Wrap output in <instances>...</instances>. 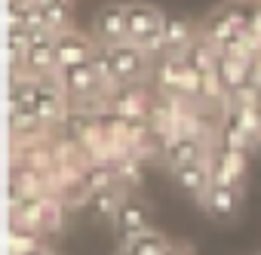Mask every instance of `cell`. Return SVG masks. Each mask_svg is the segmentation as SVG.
<instances>
[{
	"instance_id": "1",
	"label": "cell",
	"mask_w": 261,
	"mask_h": 255,
	"mask_svg": "<svg viewBox=\"0 0 261 255\" xmlns=\"http://www.w3.org/2000/svg\"><path fill=\"white\" fill-rule=\"evenodd\" d=\"M166 16L145 0H129L126 4V40L139 43L151 59L166 56V37H163Z\"/></svg>"
},
{
	"instance_id": "2",
	"label": "cell",
	"mask_w": 261,
	"mask_h": 255,
	"mask_svg": "<svg viewBox=\"0 0 261 255\" xmlns=\"http://www.w3.org/2000/svg\"><path fill=\"white\" fill-rule=\"evenodd\" d=\"M108 53H111V65H114L117 83H145V80H148L151 56H148L139 43L123 40V43L108 46Z\"/></svg>"
},
{
	"instance_id": "3",
	"label": "cell",
	"mask_w": 261,
	"mask_h": 255,
	"mask_svg": "<svg viewBox=\"0 0 261 255\" xmlns=\"http://www.w3.org/2000/svg\"><path fill=\"white\" fill-rule=\"evenodd\" d=\"M34 111L37 117L46 123V126H59L65 120V114L71 111V98L62 86V77L59 71L56 74H46V77H37V98H34Z\"/></svg>"
},
{
	"instance_id": "4",
	"label": "cell",
	"mask_w": 261,
	"mask_h": 255,
	"mask_svg": "<svg viewBox=\"0 0 261 255\" xmlns=\"http://www.w3.org/2000/svg\"><path fill=\"white\" fill-rule=\"evenodd\" d=\"M59 77H62V86L68 92L71 101H86V98H101V95H111V89L101 83L92 59L89 62H80V65H68V68H59Z\"/></svg>"
},
{
	"instance_id": "5",
	"label": "cell",
	"mask_w": 261,
	"mask_h": 255,
	"mask_svg": "<svg viewBox=\"0 0 261 255\" xmlns=\"http://www.w3.org/2000/svg\"><path fill=\"white\" fill-rule=\"evenodd\" d=\"M160 157H163V163H166L169 169H175V166H185V163L209 160V157H212V145H209V139L178 133V136H169V139L163 142Z\"/></svg>"
},
{
	"instance_id": "6",
	"label": "cell",
	"mask_w": 261,
	"mask_h": 255,
	"mask_svg": "<svg viewBox=\"0 0 261 255\" xmlns=\"http://www.w3.org/2000/svg\"><path fill=\"white\" fill-rule=\"evenodd\" d=\"M203 209L212 221H233L240 215V206H243V188L240 185H218L212 182L209 191L203 194Z\"/></svg>"
},
{
	"instance_id": "7",
	"label": "cell",
	"mask_w": 261,
	"mask_h": 255,
	"mask_svg": "<svg viewBox=\"0 0 261 255\" xmlns=\"http://www.w3.org/2000/svg\"><path fill=\"white\" fill-rule=\"evenodd\" d=\"M108 105H111V111H117V114L126 117V120H148L154 98L148 95L145 83H120V86L111 92Z\"/></svg>"
},
{
	"instance_id": "8",
	"label": "cell",
	"mask_w": 261,
	"mask_h": 255,
	"mask_svg": "<svg viewBox=\"0 0 261 255\" xmlns=\"http://www.w3.org/2000/svg\"><path fill=\"white\" fill-rule=\"evenodd\" d=\"M92 37L101 46H114V43L126 40V4H123V0H111V4H105L95 13Z\"/></svg>"
},
{
	"instance_id": "9",
	"label": "cell",
	"mask_w": 261,
	"mask_h": 255,
	"mask_svg": "<svg viewBox=\"0 0 261 255\" xmlns=\"http://www.w3.org/2000/svg\"><path fill=\"white\" fill-rule=\"evenodd\" d=\"M25 71L34 77H46L59 71V56H56V34L53 31H34L28 56H25Z\"/></svg>"
},
{
	"instance_id": "10",
	"label": "cell",
	"mask_w": 261,
	"mask_h": 255,
	"mask_svg": "<svg viewBox=\"0 0 261 255\" xmlns=\"http://www.w3.org/2000/svg\"><path fill=\"white\" fill-rule=\"evenodd\" d=\"M95 37H86L80 31H62L56 34V56H59V68H68V65H80V62H89L92 53H95Z\"/></svg>"
},
{
	"instance_id": "11",
	"label": "cell",
	"mask_w": 261,
	"mask_h": 255,
	"mask_svg": "<svg viewBox=\"0 0 261 255\" xmlns=\"http://www.w3.org/2000/svg\"><path fill=\"white\" fill-rule=\"evenodd\" d=\"M169 172H172V182H175L185 194H191L194 200H203V194H206V191H209V185H212L209 160L185 163V166H175V169H169Z\"/></svg>"
},
{
	"instance_id": "12",
	"label": "cell",
	"mask_w": 261,
	"mask_h": 255,
	"mask_svg": "<svg viewBox=\"0 0 261 255\" xmlns=\"http://www.w3.org/2000/svg\"><path fill=\"white\" fill-rule=\"evenodd\" d=\"M114 227H117V234H120L123 240L133 237V234L148 231V206H145L139 197H129V194H126V200H123V206H120V212H117V218H114Z\"/></svg>"
},
{
	"instance_id": "13",
	"label": "cell",
	"mask_w": 261,
	"mask_h": 255,
	"mask_svg": "<svg viewBox=\"0 0 261 255\" xmlns=\"http://www.w3.org/2000/svg\"><path fill=\"white\" fill-rule=\"evenodd\" d=\"M163 37H166V53L169 56H185V49L200 37V31L194 28V22H188L181 16H166Z\"/></svg>"
},
{
	"instance_id": "14",
	"label": "cell",
	"mask_w": 261,
	"mask_h": 255,
	"mask_svg": "<svg viewBox=\"0 0 261 255\" xmlns=\"http://www.w3.org/2000/svg\"><path fill=\"white\" fill-rule=\"evenodd\" d=\"M215 74L221 77V83H224V89H227V95H230L237 86H243V83L249 80V59L233 56V53H221V49H218Z\"/></svg>"
},
{
	"instance_id": "15",
	"label": "cell",
	"mask_w": 261,
	"mask_h": 255,
	"mask_svg": "<svg viewBox=\"0 0 261 255\" xmlns=\"http://www.w3.org/2000/svg\"><path fill=\"white\" fill-rule=\"evenodd\" d=\"M169 246H172V243H169L160 231L148 227V231H142V234L126 237L123 246H120V252H123V255H166Z\"/></svg>"
},
{
	"instance_id": "16",
	"label": "cell",
	"mask_w": 261,
	"mask_h": 255,
	"mask_svg": "<svg viewBox=\"0 0 261 255\" xmlns=\"http://www.w3.org/2000/svg\"><path fill=\"white\" fill-rule=\"evenodd\" d=\"M83 182L92 194L98 191H108V188H117L120 185V172H117V163L114 160H89L86 169H83Z\"/></svg>"
},
{
	"instance_id": "17",
	"label": "cell",
	"mask_w": 261,
	"mask_h": 255,
	"mask_svg": "<svg viewBox=\"0 0 261 255\" xmlns=\"http://www.w3.org/2000/svg\"><path fill=\"white\" fill-rule=\"evenodd\" d=\"M237 31H240V28H237V25H233V19L224 13V7H218V10H215L203 25H200V34H203L209 43H215L218 49H221V46H224Z\"/></svg>"
},
{
	"instance_id": "18",
	"label": "cell",
	"mask_w": 261,
	"mask_h": 255,
	"mask_svg": "<svg viewBox=\"0 0 261 255\" xmlns=\"http://www.w3.org/2000/svg\"><path fill=\"white\" fill-rule=\"evenodd\" d=\"M123 200H126V188L117 185V188H108V191L92 194V197H89V206H92V215H95L98 221H111V224H114V218H117Z\"/></svg>"
},
{
	"instance_id": "19",
	"label": "cell",
	"mask_w": 261,
	"mask_h": 255,
	"mask_svg": "<svg viewBox=\"0 0 261 255\" xmlns=\"http://www.w3.org/2000/svg\"><path fill=\"white\" fill-rule=\"evenodd\" d=\"M34 249H43V231L25 227V224H13L10 227V252L13 255H25V252H34Z\"/></svg>"
},
{
	"instance_id": "20",
	"label": "cell",
	"mask_w": 261,
	"mask_h": 255,
	"mask_svg": "<svg viewBox=\"0 0 261 255\" xmlns=\"http://www.w3.org/2000/svg\"><path fill=\"white\" fill-rule=\"evenodd\" d=\"M43 13H46V22H49L53 34L71 31V19H74V4L71 0H59V4H53V7H43Z\"/></svg>"
},
{
	"instance_id": "21",
	"label": "cell",
	"mask_w": 261,
	"mask_h": 255,
	"mask_svg": "<svg viewBox=\"0 0 261 255\" xmlns=\"http://www.w3.org/2000/svg\"><path fill=\"white\" fill-rule=\"evenodd\" d=\"M114 163H117V172H120V185L123 188H139V182H142V157L139 154H123Z\"/></svg>"
},
{
	"instance_id": "22",
	"label": "cell",
	"mask_w": 261,
	"mask_h": 255,
	"mask_svg": "<svg viewBox=\"0 0 261 255\" xmlns=\"http://www.w3.org/2000/svg\"><path fill=\"white\" fill-rule=\"evenodd\" d=\"M166 255H194V246L191 243H172L166 249Z\"/></svg>"
},
{
	"instance_id": "23",
	"label": "cell",
	"mask_w": 261,
	"mask_h": 255,
	"mask_svg": "<svg viewBox=\"0 0 261 255\" xmlns=\"http://www.w3.org/2000/svg\"><path fill=\"white\" fill-rule=\"evenodd\" d=\"M34 4H40V7H53V4H59V0H34Z\"/></svg>"
},
{
	"instance_id": "24",
	"label": "cell",
	"mask_w": 261,
	"mask_h": 255,
	"mask_svg": "<svg viewBox=\"0 0 261 255\" xmlns=\"http://www.w3.org/2000/svg\"><path fill=\"white\" fill-rule=\"evenodd\" d=\"M25 255H46V246L43 249H34V252H25Z\"/></svg>"
},
{
	"instance_id": "25",
	"label": "cell",
	"mask_w": 261,
	"mask_h": 255,
	"mask_svg": "<svg viewBox=\"0 0 261 255\" xmlns=\"http://www.w3.org/2000/svg\"><path fill=\"white\" fill-rule=\"evenodd\" d=\"M46 255H62V252H56V249H46Z\"/></svg>"
},
{
	"instance_id": "26",
	"label": "cell",
	"mask_w": 261,
	"mask_h": 255,
	"mask_svg": "<svg viewBox=\"0 0 261 255\" xmlns=\"http://www.w3.org/2000/svg\"><path fill=\"white\" fill-rule=\"evenodd\" d=\"M120 255H123V252H120Z\"/></svg>"
}]
</instances>
